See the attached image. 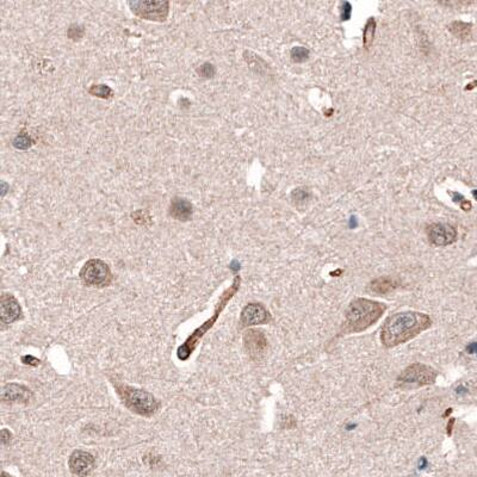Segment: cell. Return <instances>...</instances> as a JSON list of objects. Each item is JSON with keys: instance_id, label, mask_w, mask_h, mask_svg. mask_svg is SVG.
<instances>
[{"instance_id": "obj_1", "label": "cell", "mask_w": 477, "mask_h": 477, "mask_svg": "<svg viewBox=\"0 0 477 477\" xmlns=\"http://www.w3.org/2000/svg\"><path fill=\"white\" fill-rule=\"evenodd\" d=\"M432 326V319L419 311H401L390 315L381 331V341L386 349L406 344Z\"/></svg>"}, {"instance_id": "obj_2", "label": "cell", "mask_w": 477, "mask_h": 477, "mask_svg": "<svg viewBox=\"0 0 477 477\" xmlns=\"http://www.w3.org/2000/svg\"><path fill=\"white\" fill-rule=\"evenodd\" d=\"M386 305L382 302L357 297L350 303L346 310L344 333H361L367 331L379 321Z\"/></svg>"}, {"instance_id": "obj_3", "label": "cell", "mask_w": 477, "mask_h": 477, "mask_svg": "<svg viewBox=\"0 0 477 477\" xmlns=\"http://www.w3.org/2000/svg\"><path fill=\"white\" fill-rule=\"evenodd\" d=\"M240 286H241V278H240V276H236V277L234 278L232 286L228 287V289L224 290V292L221 295L220 299H218L217 304H216L215 307L214 315H212L210 319L206 320L202 326L198 327L196 331L192 333L190 337L185 340V343L183 344L178 350H177V356H178L179 361L185 362L190 358L192 352L196 350V347L198 346V344H199V341L202 340L203 335L215 325V322L217 321L218 317H220L221 313L223 311V309L226 308L228 302H229L230 299L235 296V293L238 292L240 289Z\"/></svg>"}, {"instance_id": "obj_4", "label": "cell", "mask_w": 477, "mask_h": 477, "mask_svg": "<svg viewBox=\"0 0 477 477\" xmlns=\"http://www.w3.org/2000/svg\"><path fill=\"white\" fill-rule=\"evenodd\" d=\"M113 386H116L117 392H118V396L121 397L123 403L131 412L139 414V415L149 416L159 409V402L151 392L143 389L124 385V384H113Z\"/></svg>"}, {"instance_id": "obj_5", "label": "cell", "mask_w": 477, "mask_h": 477, "mask_svg": "<svg viewBox=\"0 0 477 477\" xmlns=\"http://www.w3.org/2000/svg\"><path fill=\"white\" fill-rule=\"evenodd\" d=\"M128 6L135 16L153 22H165L169 17L170 1H159V0H135L129 1Z\"/></svg>"}, {"instance_id": "obj_6", "label": "cell", "mask_w": 477, "mask_h": 477, "mask_svg": "<svg viewBox=\"0 0 477 477\" xmlns=\"http://www.w3.org/2000/svg\"><path fill=\"white\" fill-rule=\"evenodd\" d=\"M437 373L434 369L426 364H415L409 365L402 371L398 376L397 382L403 385H414V386H426L436 383Z\"/></svg>"}, {"instance_id": "obj_7", "label": "cell", "mask_w": 477, "mask_h": 477, "mask_svg": "<svg viewBox=\"0 0 477 477\" xmlns=\"http://www.w3.org/2000/svg\"><path fill=\"white\" fill-rule=\"evenodd\" d=\"M80 278L86 286H109L112 276L106 263L100 259H91L83 266Z\"/></svg>"}, {"instance_id": "obj_8", "label": "cell", "mask_w": 477, "mask_h": 477, "mask_svg": "<svg viewBox=\"0 0 477 477\" xmlns=\"http://www.w3.org/2000/svg\"><path fill=\"white\" fill-rule=\"evenodd\" d=\"M270 321H271V314L260 303H248L242 309L241 315H240V326L244 328L245 327L265 325Z\"/></svg>"}, {"instance_id": "obj_9", "label": "cell", "mask_w": 477, "mask_h": 477, "mask_svg": "<svg viewBox=\"0 0 477 477\" xmlns=\"http://www.w3.org/2000/svg\"><path fill=\"white\" fill-rule=\"evenodd\" d=\"M427 238L436 246H449L457 240V230L449 223H432L426 228Z\"/></svg>"}, {"instance_id": "obj_10", "label": "cell", "mask_w": 477, "mask_h": 477, "mask_svg": "<svg viewBox=\"0 0 477 477\" xmlns=\"http://www.w3.org/2000/svg\"><path fill=\"white\" fill-rule=\"evenodd\" d=\"M244 345L247 353L253 359H259L268 350V339L259 329H250L244 335Z\"/></svg>"}, {"instance_id": "obj_11", "label": "cell", "mask_w": 477, "mask_h": 477, "mask_svg": "<svg viewBox=\"0 0 477 477\" xmlns=\"http://www.w3.org/2000/svg\"><path fill=\"white\" fill-rule=\"evenodd\" d=\"M71 472L77 476H88L95 468V457L90 452L77 450L68 461Z\"/></svg>"}, {"instance_id": "obj_12", "label": "cell", "mask_w": 477, "mask_h": 477, "mask_svg": "<svg viewBox=\"0 0 477 477\" xmlns=\"http://www.w3.org/2000/svg\"><path fill=\"white\" fill-rule=\"evenodd\" d=\"M0 302H1V316L0 317H1L2 323L10 325L23 316L20 304L12 295L2 293Z\"/></svg>"}, {"instance_id": "obj_13", "label": "cell", "mask_w": 477, "mask_h": 477, "mask_svg": "<svg viewBox=\"0 0 477 477\" xmlns=\"http://www.w3.org/2000/svg\"><path fill=\"white\" fill-rule=\"evenodd\" d=\"M169 215L177 221L188 222L192 218L193 215V205L187 198L175 197L171 200Z\"/></svg>"}, {"instance_id": "obj_14", "label": "cell", "mask_w": 477, "mask_h": 477, "mask_svg": "<svg viewBox=\"0 0 477 477\" xmlns=\"http://www.w3.org/2000/svg\"><path fill=\"white\" fill-rule=\"evenodd\" d=\"M32 392L24 385L11 383L4 386L2 389L1 398L2 401H17V402H28L31 398Z\"/></svg>"}, {"instance_id": "obj_15", "label": "cell", "mask_w": 477, "mask_h": 477, "mask_svg": "<svg viewBox=\"0 0 477 477\" xmlns=\"http://www.w3.org/2000/svg\"><path fill=\"white\" fill-rule=\"evenodd\" d=\"M398 284H400L398 281L391 277H380L369 284V291L376 295H386L394 291Z\"/></svg>"}, {"instance_id": "obj_16", "label": "cell", "mask_w": 477, "mask_h": 477, "mask_svg": "<svg viewBox=\"0 0 477 477\" xmlns=\"http://www.w3.org/2000/svg\"><path fill=\"white\" fill-rule=\"evenodd\" d=\"M449 30L456 37L461 38V40H466V38H469L472 36V24L460 22V20L450 24Z\"/></svg>"}, {"instance_id": "obj_17", "label": "cell", "mask_w": 477, "mask_h": 477, "mask_svg": "<svg viewBox=\"0 0 477 477\" xmlns=\"http://www.w3.org/2000/svg\"><path fill=\"white\" fill-rule=\"evenodd\" d=\"M375 31H376V20L375 18H369L367 24L364 28V34H363V42H364V47L369 49L371 44H373L375 38Z\"/></svg>"}, {"instance_id": "obj_18", "label": "cell", "mask_w": 477, "mask_h": 477, "mask_svg": "<svg viewBox=\"0 0 477 477\" xmlns=\"http://www.w3.org/2000/svg\"><path fill=\"white\" fill-rule=\"evenodd\" d=\"M88 92L94 97L100 99H110L113 95L112 89L110 86L104 85V84H101V85H92Z\"/></svg>"}, {"instance_id": "obj_19", "label": "cell", "mask_w": 477, "mask_h": 477, "mask_svg": "<svg viewBox=\"0 0 477 477\" xmlns=\"http://www.w3.org/2000/svg\"><path fill=\"white\" fill-rule=\"evenodd\" d=\"M32 145V140L29 135H26L25 133H20L19 135H17L16 139L13 140V147L17 149H22V151H25L31 147Z\"/></svg>"}, {"instance_id": "obj_20", "label": "cell", "mask_w": 477, "mask_h": 477, "mask_svg": "<svg viewBox=\"0 0 477 477\" xmlns=\"http://www.w3.org/2000/svg\"><path fill=\"white\" fill-rule=\"evenodd\" d=\"M84 34H85V28L79 24H72L67 31L68 38H71L72 41H80L84 37Z\"/></svg>"}, {"instance_id": "obj_21", "label": "cell", "mask_w": 477, "mask_h": 477, "mask_svg": "<svg viewBox=\"0 0 477 477\" xmlns=\"http://www.w3.org/2000/svg\"><path fill=\"white\" fill-rule=\"evenodd\" d=\"M309 58V52L304 47H295L291 50V59L295 62H304Z\"/></svg>"}, {"instance_id": "obj_22", "label": "cell", "mask_w": 477, "mask_h": 477, "mask_svg": "<svg viewBox=\"0 0 477 477\" xmlns=\"http://www.w3.org/2000/svg\"><path fill=\"white\" fill-rule=\"evenodd\" d=\"M198 76L204 78V79H210L216 74V68L212 64H209V62H205L202 66H199V68L197 70Z\"/></svg>"}, {"instance_id": "obj_23", "label": "cell", "mask_w": 477, "mask_h": 477, "mask_svg": "<svg viewBox=\"0 0 477 477\" xmlns=\"http://www.w3.org/2000/svg\"><path fill=\"white\" fill-rule=\"evenodd\" d=\"M291 197H292V199L295 200V202L302 203V202H305V200H308L309 193L308 191L304 190V189H296V190H293Z\"/></svg>"}, {"instance_id": "obj_24", "label": "cell", "mask_w": 477, "mask_h": 477, "mask_svg": "<svg viewBox=\"0 0 477 477\" xmlns=\"http://www.w3.org/2000/svg\"><path fill=\"white\" fill-rule=\"evenodd\" d=\"M350 17H351L350 2H343V4H341V19L349 20Z\"/></svg>"}, {"instance_id": "obj_25", "label": "cell", "mask_w": 477, "mask_h": 477, "mask_svg": "<svg viewBox=\"0 0 477 477\" xmlns=\"http://www.w3.org/2000/svg\"><path fill=\"white\" fill-rule=\"evenodd\" d=\"M22 362L24 363V364L32 365V367H37V365L41 363L40 361H38L37 358H35V357H32V356H25V357H24V358L22 359Z\"/></svg>"}, {"instance_id": "obj_26", "label": "cell", "mask_w": 477, "mask_h": 477, "mask_svg": "<svg viewBox=\"0 0 477 477\" xmlns=\"http://www.w3.org/2000/svg\"><path fill=\"white\" fill-rule=\"evenodd\" d=\"M1 433H2V442H4V444H6L8 442V440H10V438H11L10 432L6 431V430H2Z\"/></svg>"}, {"instance_id": "obj_27", "label": "cell", "mask_w": 477, "mask_h": 477, "mask_svg": "<svg viewBox=\"0 0 477 477\" xmlns=\"http://www.w3.org/2000/svg\"><path fill=\"white\" fill-rule=\"evenodd\" d=\"M1 477H13V476H11V475H8L7 473H2L1 474Z\"/></svg>"}, {"instance_id": "obj_28", "label": "cell", "mask_w": 477, "mask_h": 477, "mask_svg": "<svg viewBox=\"0 0 477 477\" xmlns=\"http://www.w3.org/2000/svg\"><path fill=\"white\" fill-rule=\"evenodd\" d=\"M473 194H474V197H475V199L477 200V190H474V191H473Z\"/></svg>"}]
</instances>
